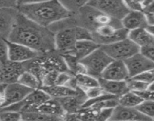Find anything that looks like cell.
I'll use <instances>...</instances> for the list:
<instances>
[{
  "label": "cell",
  "instance_id": "cell-1",
  "mask_svg": "<svg viewBox=\"0 0 154 121\" xmlns=\"http://www.w3.org/2000/svg\"><path fill=\"white\" fill-rule=\"evenodd\" d=\"M7 40L26 45L40 54L55 50L54 33L20 12Z\"/></svg>",
  "mask_w": 154,
  "mask_h": 121
},
{
  "label": "cell",
  "instance_id": "cell-2",
  "mask_svg": "<svg viewBox=\"0 0 154 121\" xmlns=\"http://www.w3.org/2000/svg\"><path fill=\"white\" fill-rule=\"evenodd\" d=\"M17 8L20 14L45 27L72 14L59 0H48L38 3L18 5Z\"/></svg>",
  "mask_w": 154,
  "mask_h": 121
},
{
  "label": "cell",
  "instance_id": "cell-3",
  "mask_svg": "<svg viewBox=\"0 0 154 121\" xmlns=\"http://www.w3.org/2000/svg\"><path fill=\"white\" fill-rule=\"evenodd\" d=\"M76 26H80L89 29L92 33L94 29L103 25H112L122 28L121 20L110 17L89 5H85L79 11L73 13Z\"/></svg>",
  "mask_w": 154,
  "mask_h": 121
},
{
  "label": "cell",
  "instance_id": "cell-4",
  "mask_svg": "<svg viewBox=\"0 0 154 121\" xmlns=\"http://www.w3.org/2000/svg\"><path fill=\"white\" fill-rule=\"evenodd\" d=\"M79 60L83 64L86 73L98 79L101 76L104 69L112 61V59L100 46L88 56Z\"/></svg>",
  "mask_w": 154,
  "mask_h": 121
},
{
  "label": "cell",
  "instance_id": "cell-5",
  "mask_svg": "<svg viewBox=\"0 0 154 121\" xmlns=\"http://www.w3.org/2000/svg\"><path fill=\"white\" fill-rule=\"evenodd\" d=\"M100 48L112 60H125L140 52V47L128 37L113 43L100 45Z\"/></svg>",
  "mask_w": 154,
  "mask_h": 121
},
{
  "label": "cell",
  "instance_id": "cell-6",
  "mask_svg": "<svg viewBox=\"0 0 154 121\" xmlns=\"http://www.w3.org/2000/svg\"><path fill=\"white\" fill-rule=\"evenodd\" d=\"M128 30L125 28H117L112 25H103L92 32L93 40L100 45H108L128 38Z\"/></svg>",
  "mask_w": 154,
  "mask_h": 121
},
{
  "label": "cell",
  "instance_id": "cell-7",
  "mask_svg": "<svg viewBox=\"0 0 154 121\" xmlns=\"http://www.w3.org/2000/svg\"><path fill=\"white\" fill-rule=\"evenodd\" d=\"M87 5L119 20H122L130 11L124 0H88Z\"/></svg>",
  "mask_w": 154,
  "mask_h": 121
},
{
  "label": "cell",
  "instance_id": "cell-8",
  "mask_svg": "<svg viewBox=\"0 0 154 121\" xmlns=\"http://www.w3.org/2000/svg\"><path fill=\"white\" fill-rule=\"evenodd\" d=\"M75 26L60 29L54 33L55 50L60 54H75L77 39Z\"/></svg>",
  "mask_w": 154,
  "mask_h": 121
},
{
  "label": "cell",
  "instance_id": "cell-9",
  "mask_svg": "<svg viewBox=\"0 0 154 121\" xmlns=\"http://www.w3.org/2000/svg\"><path fill=\"white\" fill-rule=\"evenodd\" d=\"M33 89L15 82L7 84L4 88V99L0 108L18 103L24 99Z\"/></svg>",
  "mask_w": 154,
  "mask_h": 121
},
{
  "label": "cell",
  "instance_id": "cell-10",
  "mask_svg": "<svg viewBox=\"0 0 154 121\" xmlns=\"http://www.w3.org/2000/svg\"><path fill=\"white\" fill-rule=\"evenodd\" d=\"M8 47V60L14 62L23 63L35 58L40 53L20 43L7 40Z\"/></svg>",
  "mask_w": 154,
  "mask_h": 121
},
{
  "label": "cell",
  "instance_id": "cell-11",
  "mask_svg": "<svg viewBox=\"0 0 154 121\" xmlns=\"http://www.w3.org/2000/svg\"><path fill=\"white\" fill-rule=\"evenodd\" d=\"M124 61L128 68L130 78L154 67V62L145 57L140 52L134 54Z\"/></svg>",
  "mask_w": 154,
  "mask_h": 121
},
{
  "label": "cell",
  "instance_id": "cell-12",
  "mask_svg": "<svg viewBox=\"0 0 154 121\" xmlns=\"http://www.w3.org/2000/svg\"><path fill=\"white\" fill-rule=\"evenodd\" d=\"M100 77L111 80L126 81L130 76L124 60H112L104 69Z\"/></svg>",
  "mask_w": 154,
  "mask_h": 121
},
{
  "label": "cell",
  "instance_id": "cell-13",
  "mask_svg": "<svg viewBox=\"0 0 154 121\" xmlns=\"http://www.w3.org/2000/svg\"><path fill=\"white\" fill-rule=\"evenodd\" d=\"M25 71L23 63L14 62L8 60L0 67V84L7 85L17 82L19 76Z\"/></svg>",
  "mask_w": 154,
  "mask_h": 121
},
{
  "label": "cell",
  "instance_id": "cell-14",
  "mask_svg": "<svg viewBox=\"0 0 154 121\" xmlns=\"http://www.w3.org/2000/svg\"><path fill=\"white\" fill-rule=\"evenodd\" d=\"M109 120L120 121V120H137L147 121L151 120L149 117L140 113L136 107H128L118 104L112 110V114Z\"/></svg>",
  "mask_w": 154,
  "mask_h": 121
},
{
  "label": "cell",
  "instance_id": "cell-15",
  "mask_svg": "<svg viewBox=\"0 0 154 121\" xmlns=\"http://www.w3.org/2000/svg\"><path fill=\"white\" fill-rule=\"evenodd\" d=\"M88 100L83 90L77 88L75 94L64 98H57L66 113H75L79 111Z\"/></svg>",
  "mask_w": 154,
  "mask_h": 121
},
{
  "label": "cell",
  "instance_id": "cell-16",
  "mask_svg": "<svg viewBox=\"0 0 154 121\" xmlns=\"http://www.w3.org/2000/svg\"><path fill=\"white\" fill-rule=\"evenodd\" d=\"M19 11L17 8H0V36L7 39L15 23Z\"/></svg>",
  "mask_w": 154,
  "mask_h": 121
},
{
  "label": "cell",
  "instance_id": "cell-17",
  "mask_svg": "<svg viewBox=\"0 0 154 121\" xmlns=\"http://www.w3.org/2000/svg\"><path fill=\"white\" fill-rule=\"evenodd\" d=\"M26 111L40 112V113H45V114L49 115V116H56V117L59 118L60 120L63 119V117L66 114L61 104L57 101V99L52 98H49L39 105L32 107Z\"/></svg>",
  "mask_w": 154,
  "mask_h": 121
},
{
  "label": "cell",
  "instance_id": "cell-18",
  "mask_svg": "<svg viewBox=\"0 0 154 121\" xmlns=\"http://www.w3.org/2000/svg\"><path fill=\"white\" fill-rule=\"evenodd\" d=\"M122 27L128 31L148 26L145 13L143 11H130L121 20Z\"/></svg>",
  "mask_w": 154,
  "mask_h": 121
},
{
  "label": "cell",
  "instance_id": "cell-19",
  "mask_svg": "<svg viewBox=\"0 0 154 121\" xmlns=\"http://www.w3.org/2000/svg\"><path fill=\"white\" fill-rule=\"evenodd\" d=\"M100 86L108 94L119 98L125 92L129 91L126 81H118L106 79L103 78H98Z\"/></svg>",
  "mask_w": 154,
  "mask_h": 121
},
{
  "label": "cell",
  "instance_id": "cell-20",
  "mask_svg": "<svg viewBox=\"0 0 154 121\" xmlns=\"http://www.w3.org/2000/svg\"><path fill=\"white\" fill-rule=\"evenodd\" d=\"M128 37L140 48L154 45V35L147 27L139 28L128 32Z\"/></svg>",
  "mask_w": 154,
  "mask_h": 121
},
{
  "label": "cell",
  "instance_id": "cell-21",
  "mask_svg": "<svg viewBox=\"0 0 154 121\" xmlns=\"http://www.w3.org/2000/svg\"><path fill=\"white\" fill-rule=\"evenodd\" d=\"M42 89H43L51 98H64V97L69 96L75 94L76 89H73L64 85H53L49 86H42Z\"/></svg>",
  "mask_w": 154,
  "mask_h": 121
},
{
  "label": "cell",
  "instance_id": "cell-22",
  "mask_svg": "<svg viewBox=\"0 0 154 121\" xmlns=\"http://www.w3.org/2000/svg\"><path fill=\"white\" fill-rule=\"evenodd\" d=\"M100 45L94 40L77 41L75 48V55L79 60L84 58L98 48Z\"/></svg>",
  "mask_w": 154,
  "mask_h": 121
},
{
  "label": "cell",
  "instance_id": "cell-23",
  "mask_svg": "<svg viewBox=\"0 0 154 121\" xmlns=\"http://www.w3.org/2000/svg\"><path fill=\"white\" fill-rule=\"evenodd\" d=\"M63 56L68 70L71 74L75 76L79 73H86L83 64L75 54H63Z\"/></svg>",
  "mask_w": 154,
  "mask_h": 121
},
{
  "label": "cell",
  "instance_id": "cell-24",
  "mask_svg": "<svg viewBox=\"0 0 154 121\" xmlns=\"http://www.w3.org/2000/svg\"><path fill=\"white\" fill-rule=\"evenodd\" d=\"M118 101L120 105L128 107H136L143 101V99L137 92L129 90L119 96Z\"/></svg>",
  "mask_w": 154,
  "mask_h": 121
},
{
  "label": "cell",
  "instance_id": "cell-25",
  "mask_svg": "<svg viewBox=\"0 0 154 121\" xmlns=\"http://www.w3.org/2000/svg\"><path fill=\"white\" fill-rule=\"evenodd\" d=\"M17 82L33 90L41 88L42 87V84L38 77L27 70H25L21 73V75L19 76Z\"/></svg>",
  "mask_w": 154,
  "mask_h": 121
},
{
  "label": "cell",
  "instance_id": "cell-26",
  "mask_svg": "<svg viewBox=\"0 0 154 121\" xmlns=\"http://www.w3.org/2000/svg\"><path fill=\"white\" fill-rule=\"evenodd\" d=\"M75 76L76 79L77 87L80 88L83 91L91 87L100 85L98 79L91 75H88V73H79L75 75Z\"/></svg>",
  "mask_w": 154,
  "mask_h": 121
},
{
  "label": "cell",
  "instance_id": "cell-27",
  "mask_svg": "<svg viewBox=\"0 0 154 121\" xmlns=\"http://www.w3.org/2000/svg\"><path fill=\"white\" fill-rule=\"evenodd\" d=\"M21 120L35 121V120H60L56 116H49L38 111H23L21 112Z\"/></svg>",
  "mask_w": 154,
  "mask_h": 121
},
{
  "label": "cell",
  "instance_id": "cell-28",
  "mask_svg": "<svg viewBox=\"0 0 154 121\" xmlns=\"http://www.w3.org/2000/svg\"><path fill=\"white\" fill-rule=\"evenodd\" d=\"M62 5L71 13H75L82 7L87 5L88 0H59Z\"/></svg>",
  "mask_w": 154,
  "mask_h": 121
},
{
  "label": "cell",
  "instance_id": "cell-29",
  "mask_svg": "<svg viewBox=\"0 0 154 121\" xmlns=\"http://www.w3.org/2000/svg\"><path fill=\"white\" fill-rule=\"evenodd\" d=\"M136 108L143 115L149 117L151 120L154 119V101L143 100Z\"/></svg>",
  "mask_w": 154,
  "mask_h": 121
},
{
  "label": "cell",
  "instance_id": "cell-30",
  "mask_svg": "<svg viewBox=\"0 0 154 121\" xmlns=\"http://www.w3.org/2000/svg\"><path fill=\"white\" fill-rule=\"evenodd\" d=\"M126 82L128 89L135 92H143L148 89V87H149V84L133 77L129 78L128 80H126Z\"/></svg>",
  "mask_w": 154,
  "mask_h": 121
},
{
  "label": "cell",
  "instance_id": "cell-31",
  "mask_svg": "<svg viewBox=\"0 0 154 121\" xmlns=\"http://www.w3.org/2000/svg\"><path fill=\"white\" fill-rule=\"evenodd\" d=\"M0 120L17 121L21 120V113L12 110H0Z\"/></svg>",
  "mask_w": 154,
  "mask_h": 121
},
{
  "label": "cell",
  "instance_id": "cell-32",
  "mask_svg": "<svg viewBox=\"0 0 154 121\" xmlns=\"http://www.w3.org/2000/svg\"><path fill=\"white\" fill-rule=\"evenodd\" d=\"M75 29L77 41L93 40L92 33L89 29L80 26H76L75 27Z\"/></svg>",
  "mask_w": 154,
  "mask_h": 121
},
{
  "label": "cell",
  "instance_id": "cell-33",
  "mask_svg": "<svg viewBox=\"0 0 154 121\" xmlns=\"http://www.w3.org/2000/svg\"><path fill=\"white\" fill-rule=\"evenodd\" d=\"M8 60V47L7 39L0 36V62L2 64Z\"/></svg>",
  "mask_w": 154,
  "mask_h": 121
},
{
  "label": "cell",
  "instance_id": "cell-34",
  "mask_svg": "<svg viewBox=\"0 0 154 121\" xmlns=\"http://www.w3.org/2000/svg\"><path fill=\"white\" fill-rule=\"evenodd\" d=\"M133 78L139 79L140 81L146 82L147 84H150L154 82V67L149 70H146V71L143 72V73H140V74L137 75L135 76H133Z\"/></svg>",
  "mask_w": 154,
  "mask_h": 121
},
{
  "label": "cell",
  "instance_id": "cell-35",
  "mask_svg": "<svg viewBox=\"0 0 154 121\" xmlns=\"http://www.w3.org/2000/svg\"><path fill=\"white\" fill-rule=\"evenodd\" d=\"M85 93L88 99H91V98H95L97 97L100 96V95H103V94L106 93L104 92V90L98 85V86H94V87H91V88H88L87 89H85Z\"/></svg>",
  "mask_w": 154,
  "mask_h": 121
},
{
  "label": "cell",
  "instance_id": "cell-36",
  "mask_svg": "<svg viewBox=\"0 0 154 121\" xmlns=\"http://www.w3.org/2000/svg\"><path fill=\"white\" fill-rule=\"evenodd\" d=\"M140 52L142 54L154 62V45L143 47L140 48Z\"/></svg>",
  "mask_w": 154,
  "mask_h": 121
},
{
  "label": "cell",
  "instance_id": "cell-37",
  "mask_svg": "<svg viewBox=\"0 0 154 121\" xmlns=\"http://www.w3.org/2000/svg\"><path fill=\"white\" fill-rule=\"evenodd\" d=\"M17 0H0V8H17Z\"/></svg>",
  "mask_w": 154,
  "mask_h": 121
},
{
  "label": "cell",
  "instance_id": "cell-38",
  "mask_svg": "<svg viewBox=\"0 0 154 121\" xmlns=\"http://www.w3.org/2000/svg\"><path fill=\"white\" fill-rule=\"evenodd\" d=\"M140 96L143 98V100H151V101H154V91H151V90H145L143 92H137Z\"/></svg>",
  "mask_w": 154,
  "mask_h": 121
},
{
  "label": "cell",
  "instance_id": "cell-39",
  "mask_svg": "<svg viewBox=\"0 0 154 121\" xmlns=\"http://www.w3.org/2000/svg\"><path fill=\"white\" fill-rule=\"evenodd\" d=\"M48 0H17V6L22 5H27V4L38 3V2H45Z\"/></svg>",
  "mask_w": 154,
  "mask_h": 121
},
{
  "label": "cell",
  "instance_id": "cell-40",
  "mask_svg": "<svg viewBox=\"0 0 154 121\" xmlns=\"http://www.w3.org/2000/svg\"><path fill=\"white\" fill-rule=\"evenodd\" d=\"M147 20L148 26H154V13H145Z\"/></svg>",
  "mask_w": 154,
  "mask_h": 121
},
{
  "label": "cell",
  "instance_id": "cell-41",
  "mask_svg": "<svg viewBox=\"0 0 154 121\" xmlns=\"http://www.w3.org/2000/svg\"><path fill=\"white\" fill-rule=\"evenodd\" d=\"M144 13H154V0L143 9Z\"/></svg>",
  "mask_w": 154,
  "mask_h": 121
},
{
  "label": "cell",
  "instance_id": "cell-42",
  "mask_svg": "<svg viewBox=\"0 0 154 121\" xmlns=\"http://www.w3.org/2000/svg\"><path fill=\"white\" fill-rule=\"evenodd\" d=\"M6 85H3V84H0V107L2 105V102H3L4 95H3V91L4 88Z\"/></svg>",
  "mask_w": 154,
  "mask_h": 121
},
{
  "label": "cell",
  "instance_id": "cell-43",
  "mask_svg": "<svg viewBox=\"0 0 154 121\" xmlns=\"http://www.w3.org/2000/svg\"><path fill=\"white\" fill-rule=\"evenodd\" d=\"M148 90H151V91H154V82H152L149 85V87H148Z\"/></svg>",
  "mask_w": 154,
  "mask_h": 121
},
{
  "label": "cell",
  "instance_id": "cell-44",
  "mask_svg": "<svg viewBox=\"0 0 154 121\" xmlns=\"http://www.w3.org/2000/svg\"><path fill=\"white\" fill-rule=\"evenodd\" d=\"M147 29H149V31H150L151 33H152V34L154 35V26H147Z\"/></svg>",
  "mask_w": 154,
  "mask_h": 121
},
{
  "label": "cell",
  "instance_id": "cell-45",
  "mask_svg": "<svg viewBox=\"0 0 154 121\" xmlns=\"http://www.w3.org/2000/svg\"><path fill=\"white\" fill-rule=\"evenodd\" d=\"M2 63H1V62H0V67H2Z\"/></svg>",
  "mask_w": 154,
  "mask_h": 121
}]
</instances>
